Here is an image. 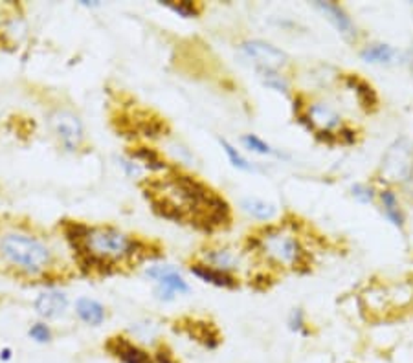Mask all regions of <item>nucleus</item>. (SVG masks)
<instances>
[{"instance_id": "f257e3e1", "label": "nucleus", "mask_w": 413, "mask_h": 363, "mask_svg": "<svg viewBox=\"0 0 413 363\" xmlns=\"http://www.w3.org/2000/svg\"><path fill=\"white\" fill-rule=\"evenodd\" d=\"M144 195L158 217L192 224L200 232H217L228 228L231 222V210L221 195L195 176L177 169L144 182Z\"/></svg>"}, {"instance_id": "f03ea898", "label": "nucleus", "mask_w": 413, "mask_h": 363, "mask_svg": "<svg viewBox=\"0 0 413 363\" xmlns=\"http://www.w3.org/2000/svg\"><path fill=\"white\" fill-rule=\"evenodd\" d=\"M70 248L79 268L85 273L98 276H110L123 264H136L152 257L147 242L114 226H87L85 235Z\"/></svg>"}, {"instance_id": "7ed1b4c3", "label": "nucleus", "mask_w": 413, "mask_h": 363, "mask_svg": "<svg viewBox=\"0 0 413 363\" xmlns=\"http://www.w3.org/2000/svg\"><path fill=\"white\" fill-rule=\"evenodd\" d=\"M0 254L11 266L30 277L46 276L53 266V254L46 242L24 232H14L2 237Z\"/></svg>"}, {"instance_id": "20e7f679", "label": "nucleus", "mask_w": 413, "mask_h": 363, "mask_svg": "<svg viewBox=\"0 0 413 363\" xmlns=\"http://www.w3.org/2000/svg\"><path fill=\"white\" fill-rule=\"evenodd\" d=\"M256 246L270 263L285 268H298L303 264L305 251L300 241L291 232L276 226H268L261 232V235L253 239Z\"/></svg>"}, {"instance_id": "39448f33", "label": "nucleus", "mask_w": 413, "mask_h": 363, "mask_svg": "<svg viewBox=\"0 0 413 363\" xmlns=\"http://www.w3.org/2000/svg\"><path fill=\"white\" fill-rule=\"evenodd\" d=\"M413 173V145L406 136H400L387 147L382 156L380 175L387 182H406Z\"/></svg>"}, {"instance_id": "423d86ee", "label": "nucleus", "mask_w": 413, "mask_h": 363, "mask_svg": "<svg viewBox=\"0 0 413 363\" xmlns=\"http://www.w3.org/2000/svg\"><path fill=\"white\" fill-rule=\"evenodd\" d=\"M50 125H52L53 134L59 140L61 147L68 151V153L78 151L79 145L85 140V129H83L81 119L72 110H53L52 114H50Z\"/></svg>"}, {"instance_id": "0eeeda50", "label": "nucleus", "mask_w": 413, "mask_h": 363, "mask_svg": "<svg viewBox=\"0 0 413 363\" xmlns=\"http://www.w3.org/2000/svg\"><path fill=\"white\" fill-rule=\"evenodd\" d=\"M147 277L155 281V293L160 301H173L177 296L189 293V285L186 279L171 264H158V266L147 268Z\"/></svg>"}, {"instance_id": "6e6552de", "label": "nucleus", "mask_w": 413, "mask_h": 363, "mask_svg": "<svg viewBox=\"0 0 413 363\" xmlns=\"http://www.w3.org/2000/svg\"><path fill=\"white\" fill-rule=\"evenodd\" d=\"M241 52L248 59H252L257 65V68H270V70H278L287 63V53L279 50L274 44L266 43V40H246L239 46Z\"/></svg>"}, {"instance_id": "1a4fd4ad", "label": "nucleus", "mask_w": 413, "mask_h": 363, "mask_svg": "<svg viewBox=\"0 0 413 363\" xmlns=\"http://www.w3.org/2000/svg\"><path fill=\"white\" fill-rule=\"evenodd\" d=\"M105 350L120 363H155L152 354L123 334L110 336L105 343Z\"/></svg>"}, {"instance_id": "9d476101", "label": "nucleus", "mask_w": 413, "mask_h": 363, "mask_svg": "<svg viewBox=\"0 0 413 363\" xmlns=\"http://www.w3.org/2000/svg\"><path fill=\"white\" fill-rule=\"evenodd\" d=\"M300 121L316 131V134H320V132H330L333 129L340 127L342 119L333 107L325 105V103H313V105H309L307 112L300 116Z\"/></svg>"}, {"instance_id": "9b49d317", "label": "nucleus", "mask_w": 413, "mask_h": 363, "mask_svg": "<svg viewBox=\"0 0 413 363\" xmlns=\"http://www.w3.org/2000/svg\"><path fill=\"white\" fill-rule=\"evenodd\" d=\"M33 308L43 320H59L68 310V298L61 290H46L35 298Z\"/></svg>"}, {"instance_id": "f8f14e48", "label": "nucleus", "mask_w": 413, "mask_h": 363, "mask_svg": "<svg viewBox=\"0 0 413 363\" xmlns=\"http://www.w3.org/2000/svg\"><path fill=\"white\" fill-rule=\"evenodd\" d=\"M180 325H182L180 330H182L184 334H187L192 340H195L197 343H200V345L206 347V349L214 350L221 345V334H219L217 328L211 323H208V321L186 320L180 321Z\"/></svg>"}, {"instance_id": "ddd939ff", "label": "nucleus", "mask_w": 413, "mask_h": 363, "mask_svg": "<svg viewBox=\"0 0 413 363\" xmlns=\"http://www.w3.org/2000/svg\"><path fill=\"white\" fill-rule=\"evenodd\" d=\"M314 6L325 15L327 21L338 30L340 36H344L347 40L357 37V28H355L352 21L349 18V15L338 4H335V2H314Z\"/></svg>"}, {"instance_id": "4468645a", "label": "nucleus", "mask_w": 413, "mask_h": 363, "mask_svg": "<svg viewBox=\"0 0 413 363\" xmlns=\"http://www.w3.org/2000/svg\"><path fill=\"white\" fill-rule=\"evenodd\" d=\"M192 273L195 277H199L200 281H204V283H208V285H214L217 286V288H237V279H235L231 273H228V271H222L219 270V268H214L209 266V264L202 263V261H197V263L192 264Z\"/></svg>"}, {"instance_id": "2eb2a0df", "label": "nucleus", "mask_w": 413, "mask_h": 363, "mask_svg": "<svg viewBox=\"0 0 413 363\" xmlns=\"http://www.w3.org/2000/svg\"><path fill=\"white\" fill-rule=\"evenodd\" d=\"M129 158H132L138 166L145 167L152 173H169L173 167L167 163L164 156L157 149H152L149 145H138L129 153Z\"/></svg>"}, {"instance_id": "dca6fc26", "label": "nucleus", "mask_w": 413, "mask_h": 363, "mask_svg": "<svg viewBox=\"0 0 413 363\" xmlns=\"http://www.w3.org/2000/svg\"><path fill=\"white\" fill-rule=\"evenodd\" d=\"M75 314H78L79 320L85 325H90V327H100L101 323L107 318V310L100 301L90 298H81L75 303Z\"/></svg>"}, {"instance_id": "f3484780", "label": "nucleus", "mask_w": 413, "mask_h": 363, "mask_svg": "<svg viewBox=\"0 0 413 363\" xmlns=\"http://www.w3.org/2000/svg\"><path fill=\"white\" fill-rule=\"evenodd\" d=\"M202 263L231 273V271L239 268L241 259H239V255L235 254L234 249L219 248V249H208V251L202 255Z\"/></svg>"}, {"instance_id": "a211bd4d", "label": "nucleus", "mask_w": 413, "mask_h": 363, "mask_svg": "<svg viewBox=\"0 0 413 363\" xmlns=\"http://www.w3.org/2000/svg\"><path fill=\"white\" fill-rule=\"evenodd\" d=\"M241 207H243L244 213H248L252 219L257 220H272L276 217V213H278L274 204L253 197L243 198V200H241Z\"/></svg>"}, {"instance_id": "6ab92c4d", "label": "nucleus", "mask_w": 413, "mask_h": 363, "mask_svg": "<svg viewBox=\"0 0 413 363\" xmlns=\"http://www.w3.org/2000/svg\"><path fill=\"white\" fill-rule=\"evenodd\" d=\"M347 85L352 88V92L357 96L358 103L365 109H371V107L377 105V92L373 90L370 83H365L364 79L357 77V75H349Z\"/></svg>"}, {"instance_id": "aec40b11", "label": "nucleus", "mask_w": 413, "mask_h": 363, "mask_svg": "<svg viewBox=\"0 0 413 363\" xmlns=\"http://www.w3.org/2000/svg\"><path fill=\"white\" fill-rule=\"evenodd\" d=\"M362 59L365 63H373V65H387L395 59L397 52L390 44H371L365 50H362Z\"/></svg>"}, {"instance_id": "412c9836", "label": "nucleus", "mask_w": 413, "mask_h": 363, "mask_svg": "<svg viewBox=\"0 0 413 363\" xmlns=\"http://www.w3.org/2000/svg\"><path fill=\"white\" fill-rule=\"evenodd\" d=\"M380 202H382V207H384V215L387 217V220L393 224V226H397V228H404V215H402V211H400V206H399V200H397L395 193L390 191V189H386V191L380 193Z\"/></svg>"}, {"instance_id": "4be33fe9", "label": "nucleus", "mask_w": 413, "mask_h": 363, "mask_svg": "<svg viewBox=\"0 0 413 363\" xmlns=\"http://www.w3.org/2000/svg\"><path fill=\"white\" fill-rule=\"evenodd\" d=\"M257 74H259V79L263 81V85L276 92H283L287 94L291 90V85L278 70H270V68H257Z\"/></svg>"}, {"instance_id": "5701e85b", "label": "nucleus", "mask_w": 413, "mask_h": 363, "mask_svg": "<svg viewBox=\"0 0 413 363\" xmlns=\"http://www.w3.org/2000/svg\"><path fill=\"white\" fill-rule=\"evenodd\" d=\"M165 8H169L173 13L180 15L182 18H195L199 17L202 8L197 2H189V0H180V2H162Z\"/></svg>"}, {"instance_id": "b1692460", "label": "nucleus", "mask_w": 413, "mask_h": 363, "mask_svg": "<svg viewBox=\"0 0 413 363\" xmlns=\"http://www.w3.org/2000/svg\"><path fill=\"white\" fill-rule=\"evenodd\" d=\"M219 141H221L222 151L226 153V156H228V160H230V162H231V166L237 167V169H241V171H252V169H253L252 163L248 162L246 158H244L243 154L239 153V151L235 149V147L230 143V141H228V140H222V138Z\"/></svg>"}, {"instance_id": "393cba45", "label": "nucleus", "mask_w": 413, "mask_h": 363, "mask_svg": "<svg viewBox=\"0 0 413 363\" xmlns=\"http://www.w3.org/2000/svg\"><path fill=\"white\" fill-rule=\"evenodd\" d=\"M28 336L33 340L35 343H41V345H44V343H50L52 342V328H50V325H46L44 321H37V323H33L30 327V330H28Z\"/></svg>"}, {"instance_id": "a878e982", "label": "nucleus", "mask_w": 413, "mask_h": 363, "mask_svg": "<svg viewBox=\"0 0 413 363\" xmlns=\"http://www.w3.org/2000/svg\"><path fill=\"white\" fill-rule=\"evenodd\" d=\"M243 143L248 151L257 154H278L265 140H261L259 136L256 134H244L243 136Z\"/></svg>"}, {"instance_id": "bb28decb", "label": "nucleus", "mask_w": 413, "mask_h": 363, "mask_svg": "<svg viewBox=\"0 0 413 363\" xmlns=\"http://www.w3.org/2000/svg\"><path fill=\"white\" fill-rule=\"evenodd\" d=\"M288 328L292 332L301 334V336H309V330H307V321H305V314L300 308H294L288 315Z\"/></svg>"}, {"instance_id": "cd10ccee", "label": "nucleus", "mask_w": 413, "mask_h": 363, "mask_svg": "<svg viewBox=\"0 0 413 363\" xmlns=\"http://www.w3.org/2000/svg\"><path fill=\"white\" fill-rule=\"evenodd\" d=\"M152 358H155V363H179V359L174 358L173 350L167 349L165 345L158 347V349L152 352Z\"/></svg>"}, {"instance_id": "c85d7f7f", "label": "nucleus", "mask_w": 413, "mask_h": 363, "mask_svg": "<svg viewBox=\"0 0 413 363\" xmlns=\"http://www.w3.org/2000/svg\"><path fill=\"white\" fill-rule=\"evenodd\" d=\"M352 197L358 198L360 202H364V204H367V202L373 200V189L367 188V185L364 184H355L352 185Z\"/></svg>"}, {"instance_id": "c756f323", "label": "nucleus", "mask_w": 413, "mask_h": 363, "mask_svg": "<svg viewBox=\"0 0 413 363\" xmlns=\"http://www.w3.org/2000/svg\"><path fill=\"white\" fill-rule=\"evenodd\" d=\"M120 166H122V169L125 171V175L131 176V178L138 176L140 171H142V169H140L142 166H138L132 158H122V160H120Z\"/></svg>"}, {"instance_id": "7c9ffc66", "label": "nucleus", "mask_w": 413, "mask_h": 363, "mask_svg": "<svg viewBox=\"0 0 413 363\" xmlns=\"http://www.w3.org/2000/svg\"><path fill=\"white\" fill-rule=\"evenodd\" d=\"M11 358H14V350L9 349V347H6V349L0 350V359H2V362H9Z\"/></svg>"}]
</instances>
